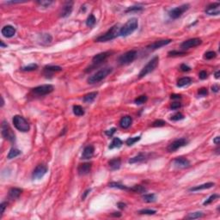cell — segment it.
I'll return each mask as SVG.
<instances>
[{"instance_id":"obj_1","label":"cell","mask_w":220,"mask_h":220,"mask_svg":"<svg viewBox=\"0 0 220 220\" xmlns=\"http://www.w3.org/2000/svg\"><path fill=\"white\" fill-rule=\"evenodd\" d=\"M138 26H139L138 19L132 18L130 20H128L126 22V23L123 27L120 28V35L123 36V37L128 36L129 35L132 34L138 29Z\"/></svg>"},{"instance_id":"obj_2","label":"cell","mask_w":220,"mask_h":220,"mask_svg":"<svg viewBox=\"0 0 220 220\" xmlns=\"http://www.w3.org/2000/svg\"><path fill=\"white\" fill-rule=\"evenodd\" d=\"M112 71H113V69L111 67H105V68L99 70L98 71H96L95 74H93L92 76H90L88 78V83L90 84H97V83L101 82L102 80H103L109 75L112 72Z\"/></svg>"},{"instance_id":"obj_3","label":"cell","mask_w":220,"mask_h":220,"mask_svg":"<svg viewBox=\"0 0 220 220\" xmlns=\"http://www.w3.org/2000/svg\"><path fill=\"white\" fill-rule=\"evenodd\" d=\"M120 29H119L118 24L113 26L104 35L97 37L96 39V42H106V41H112V40L115 39L118 35H120Z\"/></svg>"},{"instance_id":"obj_4","label":"cell","mask_w":220,"mask_h":220,"mask_svg":"<svg viewBox=\"0 0 220 220\" xmlns=\"http://www.w3.org/2000/svg\"><path fill=\"white\" fill-rule=\"evenodd\" d=\"M158 63H159V57L158 56H156L153 58H151L147 63V65L145 66H144V68L141 70V71L139 74V77L143 78L145 76H147L149 73L152 72L157 68V66L158 65Z\"/></svg>"},{"instance_id":"obj_5","label":"cell","mask_w":220,"mask_h":220,"mask_svg":"<svg viewBox=\"0 0 220 220\" xmlns=\"http://www.w3.org/2000/svg\"><path fill=\"white\" fill-rule=\"evenodd\" d=\"M13 124L15 127L22 132H27L29 131V124L28 121L21 115H15L13 118Z\"/></svg>"},{"instance_id":"obj_6","label":"cell","mask_w":220,"mask_h":220,"mask_svg":"<svg viewBox=\"0 0 220 220\" xmlns=\"http://www.w3.org/2000/svg\"><path fill=\"white\" fill-rule=\"evenodd\" d=\"M1 129H2V136L4 139H7L10 142H15L16 140V135L13 132L12 129L10 128V125L8 124V122H6L5 120H3L2 122V126H1Z\"/></svg>"},{"instance_id":"obj_7","label":"cell","mask_w":220,"mask_h":220,"mask_svg":"<svg viewBox=\"0 0 220 220\" xmlns=\"http://www.w3.org/2000/svg\"><path fill=\"white\" fill-rule=\"evenodd\" d=\"M136 57H137V51L131 50V51H128V52L125 53L124 54L120 55L118 58V62L121 65H129V64H131L132 62L134 61Z\"/></svg>"},{"instance_id":"obj_8","label":"cell","mask_w":220,"mask_h":220,"mask_svg":"<svg viewBox=\"0 0 220 220\" xmlns=\"http://www.w3.org/2000/svg\"><path fill=\"white\" fill-rule=\"evenodd\" d=\"M53 91H54V86L51 84L40 85L32 90V93L37 96H43L52 93Z\"/></svg>"},{"instance_id":"obj_9","label":"cell","mask_w":220,"mask_h":220,"mask_svg":"<svg viewBox=\"0 0 220 220\" xmlns=\"http://www.w3.org/2000/svg\"><path fill=\"white\" fill-rule=\"evenodd\" d=\"M111 54V52H103V53H101V54H98L95 55L92 58V66H90L88 70H86L85 71L88 72L91 70H93V68H95L96 66H98L100 65L103 61H105L107 59V58H109Z\"/></svg>"},{"instance_id":"obj_10","label":"cell","mask_w":220,"mask_h":220,"mask_svg":"<svg viewBox=\"0 0 220 220\" xmlns=\"http://www.w3.org/2000/svg\"><path fill=\"white\" fill-rule=\"evenodd\" d=\"M188 9H189V4H187V3L178 6L176 8H174V9L170 10L169 12H168V16L172 19H177V18L181 17Z\"/></svg>"},{"instance_id":"obj_11","label":"cell","mask_w":220,"mask_h":220,"mask_svg":"<svg viewBox=\"0 0 220 220\" xmlns=\"http://www.w3.org/2000/svg\"><path fill=\"white\" fill-rule=\"evenodd\" d=\"M188 144V140L186 139L185 138H181V139H176L175 141H173L171 144L168 145V148H167V151L168 152H175L178 149L187 145Z\"/></svg>"},{"instance_id":"obj_12","label":"cell","mask_w":220,"mask_h":220,"mask_svg":"<svg viewBox=\"0 0 220 220\" xmlns=\"http://www.w3.org/2000/svg\"><path fill=\"white\" fill-rule=\"evenodd\" d=\"M202 43V40L200 38H193V39H189L185 41H183L181 44V48L182 50H186V49H189V48H193L195 47L200 46Z\"/></svg>"},{"instance_id":"obj_13","label":"cell","mask_w":220,"mask_h":220,"mask_svg":"<svg viewBox=\"0 0 220 220\" xmlns=\"http://www.w3.org/2000/svg\"><path fill=\"white\" fill-rule=\"evenodd\" d=\"M48 172V167L44 164H39L35 167L33 171L32 177L34 180H39L42 178Z\"/></svg>"},{"instance_id":"obj_14","label":"cell","mask_w":220,"mask_h":220,"mask_svg":"<svg viewBox=\"0 0 220 220\" xmlns=\"http://www.w3.org/2000/svg\"><path fill=\"white\" fill-rule=\"evenodd\" d=\"M206 14L209 16H218L220 13V3H213L209 4L206 9L205 10Z\"/></svg>"},{"instance_id":"obj_15","label":"cell","mask_w":220,"mask_h":220,"mask_svg":"<svg viewBox=\"0 0 220 220\" xmlns=\"http://www.w3.org/2000/svg\"><path fill=\"white\" fill-rule=\"evenodd\" d=\"M172 41L170 39H168V40H161V41H157L151 44H150L149 46H147V48L148 49H151V50H156V49H159L164 46H167Z\"/></svg>"},{"instance_id":"obj_16","label":"cell","mask_w":220,"mask_h":220,"mask_svg":"<svg viewBox=\"0 0 220 220\" xmlns=\"http://www.w3.org/2000/svg\"><path fill=\"white\" fill-rule=\"evenodd\" d=\"M72 9H73V2H66L62 7V10L60 11V16L61 17L69 16L72 12Z\"/></svg>"},{"instance_id":"obj_17","label":"cell","mask_w":220,"mask_h":220,"mask_svg":"<svg viewBox=\"0 0 220 220\" xmlns=\"http://www.w3.org/2000/svg\"><path fill=\"white\" fill-rule=\"evenodd\" d=\"M1 33L2 35L6 37V38H10V37H13L16 34V29L11 26V25H6L4 26L2 30H1Z\"/></svg>"},{"instance_id":"obj_18","label":"cell","mask_w":220,"mask_h":220,"mask_svg":"<svg viewBox=\"0 0 220 220\" xmlns=\"http://www.w3.org/2000/svg\"><path fill=\"white\" fill-rule=\"evenodd\" d=\"M174 164L175 167L180 168H185L190 166V162L185 158H176L174 160Z\"/></svg>"},{"instance_id":"obj_19","label":"cell","mask_w":220,"mask_h":220,"mask_svg":"<svg viewBox=\"0 0 220 220\" xmlns=\"http://www.w3.org/2000/svg\"><path fill=\"white\" fill-rule=\"evenodd\" d=\"M91 167H92V164L90 163H84V164H82L78 166L77 168V172L80 175H88L90 170H91Z\"/></svg>"},{"instance_id":"obj_20","label":"cell","mask_w":220,"mask_h":220,"mask_svg":"<svg viewBox=\"0 0 220 220\" xmlns=\"http://www.w3.org/2000/svg\"><path fill=\"white\" fill-rule=\"evenodd\" d=\"M95 152V148L93 145H87L82 154V159H90L93 157Z\"/></svg>"},{"instance_id":"obj_21","label":"cell","mask_w":220,"mask_h":220,"mask_svg":"<svg viewBox=\"0 0 220 220\" xmlns=\"http://www.w3.org/2000/svg\"><path fill=\"white\" fill-rule=\"evenodd\" d=\"M215 186V183L213 182H207V183H204V184H201V185H198V186H195L194 187H191L189 189L190 192H197V191H200V190H205V189H208V188H211Z\"/></svg>"},{"instance_id":"obj_22","label":"cell","mask_w":220,"mask_h":220,"mask_svg":"<svg viewBox=\"0 0 220 220\" xmlns=\"http://www.w3.org/2000/svg\"><path fill=\"white\" fill-rule=\"evenodd\" d=\"M22 193V189L18 187H12L9 190V197L11 200H16Z\"/></svg>"},{"instance_id":"obj_23","label":"cell","mask_w":220,"mask_h":220,"mask_svg":"<svg viewBox=\"0 0 220 220\" xmlns=\"http://www.w3.org/2000/svg\"><path fill=\"white\" fill-rule=\"evenodd\" d=\"M132 119L131 116H128V115L124 116L120 120V126L124 129H127L132 125Z\"/></svg>"},{"instance_id":"obj_24","label":"cell","mask_w":220,"mask_h":220,"mask_svg":"<svg viewBox=\"0 0 220 220\" xmlns=\"http://www.w3.org/2000/svg\"><path fill=\"white\" fill-rule=\"evenodd\" d=\"M62 68L58 65H47L44 67V74L46 76H48L49 73H54L57 71H61Z\"/></svg>"},{"instance_id":"obj_25","label":"cell","mask_w":220,"mask_h":220,"mask_svg":"<svg viewBox=\"0 0 220 220\" xmlns=\"http://www.w3.org/2000/svg\"><path fill=\"white\" fill-rule=\"evenodd\" d=\"M146 159V155L145 153H139L137 156L132 158L130 160H129V164H138V163H141V162H144L145 161Z\"/></svg>"},{"instance_id":"obj_26","label":"cell","mask_w":220,"mask_h":220,"mask_svg":"<svg viewBox=\"0 0 220 220\" xmlns=\"http://www.w3.org/2000/svg\"><path fill=\"white\" fill-rule=\"evenodd\" d=\"M121 165V160L120 158H113L110 160L109 162V166L111 170H117L120 168Z\"/></svg>"},{"instance_id":"obj_27","label":"cell","mask_w":220,"mask_h":220,"mask_svg":"<svg viewBox=\"0 0 220 220\" xmlns=\"http://www.w3.org/2000/svg\"><path fill=\"white\" fill-rule=\"evenodd\" d=\"M97 95H98V92H96V91L95 92H90V93H89V94H87L84 96L83 101L85 103H91L96 98Z\"/></svg>"},{"instance_id":"obj_28","label":"cell","mask_w":220,"mask_h":220,"mask_svg":"<svg viewBox=\"0 0 220 220\" xmlns=\"http://www.w3.org/2000/svg\"><path fill=\"white\" fill-rule=\"evenodd\" d=\"M192 83V78L189 77H181L178 80L177 82V86L181 88V87H185V86H187L189 85L190 84Z\"/></svg>"},{"instance_id":"obj_29","label":"cell","mask_w":220,"mask_h":220,"mask_svg":"<svg viewBox=\"0 0 220 220\" xmlns=\"http://www.w3.org/2000/svg\"><path fill=\"white\" fill-rule=\"evenodd\" d=\"M122 144H123V142L121 141L120 139H119V138H113L109 148L110 150L114 149V148H120V147L122 145Z\"/></svg>"},{"instance_id":"obj_30","label":"cell","mask_w":220,"mask_h":220,"mask_svg":"<svg viewBox=\"0 0 220 220\" xmlns=\"http://www.w3.org/2000/svg\"><path fill=\"white\" fill-rule=\"evenodd\" d=\"M21 154V151L16 149V148H12L10 149V151H9V154L7 156V158L8 159H12V158H15L16 157H18L19 155Z\"/></svg>"},{"instance_id":"obj_31","label":"cell","mask_w":220,"mask_h":220,"mask_svg":"<svg viewBox=\"0 0 220 220\" xmlns=\"http://www.w3.org/2000/svg\"><path fill=\"white\" fill-rule=\"evenodd\" d=\"M129 190H131L134 193H137V194H144L146 192V188L141 185H135L133 187H131Z\"/></svg>"},{"instance_id":"obj_32","label":"cell","mask_w":220,"mask_h":220,"mask_svg":"<svg viewBox=\"0 0 220 220\" xmlns=\"http://www.w3.org/2000/svg\"><path fill=\"white\" fill-rule=\"evenodd\" d=\"M142 198L144 201L147 203H152L156 200V195L154 194H145V195H143Z\"/></svg>"},{"instance_id":"obj_33","label":"cell","mask_w":220,"mask_h":220,"mask_svg":"<svg viewBox=\"0 0 220 220\" xmlns=\"http://www.w3.org/2000/svg\"><path fill=\"white\" fill-rule=\"evenodd\" d=\"M202 217H204V213H201V212H196V213H189V214L186 217V219H200V218H202Z\"/></svg>"},{"instance_id":"obj_34","label":"cell","mask_w":220,"mask_h":220,"mask_svg":"<svg viewBox=\"0 0 220 220\" xmlns=\"http://www.w3.org/2000/svg\"><path fill=\"white\" fill-rule=\"evenodd\" d=\"M96 19L95 16H94L93 14H90V15L88 16L87 20H86V25H87L88 27L91 28V27H93V26L96 24Z\"/></svg>"},{"instance_id":"obj_35","label":"cell","mask_w":220,"mask_h":220,"mask_svg":"<svg viewBox=\"0 0 220 220\" xmlns=\"http://www.w3.org/2000/svg\"><path fill=\"white\" fill-rule=\"evenodd\" d=\"M109 187H114V188H119V189H122V190H129L130 188H128L126 186L122 185L119 182H110L109 184Z\"/></svg>"},{"instance_id":"obj_36","label":"cell","mask_w":220,"mask_h":220,"mask_svg":"<svg viewBox=\"0 0 220 220\" xmlns=\"http://www.w3.org/2000/svg\"><path fill=\"white\" fill-rule=\"evenodd\" d=\"M73 113L77 116H82L84 114V110L81 106L75 105V106H73Z\"/></svg>"},{"instance_id":"obj_37","label":"cell","mask_w":220,"mask_h":220,"mask_svg":"<svg viewBox=\"0 0 220 220\" xmlns=\"http://www.w3.org/2000/svg\"><path fill=\"white\" fill-rule=\"evenodd\" d=\"M41 41L42 44H49L52 41V36L48 34H44L41 35Z\"/></svg>"},{"instance_id":"obj_38","label":"cell","mask_w":220,"mask_h":220,"mask_svg":"<svg viewBox=\"0 0 220 220\" xmlns=\"http://www.w3.org/2000/svg\"><path fill=\"white\" fill-rule=\"evenodd\" d=\"M148 100V97L145 96V95H142L139 97H137L135 100H134V103L137 104V105H141V104H144L147 102Z\"/></svg>"},{"instance_id":"obj_39","label":"cell","mask_w":220,"mask_h":220,"mask_svg":"<svg viewBox=\"0 0 220 220\" xmlns=\"http://www.w3.org/2000/svg\"><path fill=\"white\" fill-rule=\"evenodd\" d=\"M141 139V136H138V137H133V138H129L126 139V144L128 145V146H131V145H133L135 143H137L138 141H139Z\"/></svg>"},{"instance_id":"obj_40","label":"cell","mask_w":220,"mask_h":220,"mask_svg":"<svg viewBox=\"0 0 220 220\" xmlns=\"http://www.w3.org/2000/svg\"><path fill=\"white\" fill-rule=\"evenodd\" d=\"M37 68H38V65L36 64H30L29 65H26V66L22 67V71H33L37 70Z\"/></svg>"},{"instance_id":"obj_41","label":"cell","mask_w":220,"mask_h":220,"mask_svg":"<svg viewBox=\"0 0 220 220\" xmlns=\"http://www.w3.org/2000/svg\"><path fill=\"white\" fill-rule=\"evenodd\" d=\"M218 198H219V194H213V195H211L204 203H203V205L204 206H207V205H210L211 203H213L216 199H218Z\"/></svg>"},{"instance_id":"obj_42","label":"cell","mask_w":220,"mask_h":220,"mask_svg":"<svg viewBox=\"0 0 220 220\" xmlns=\"http://www.w3.org/2000/svg\"><path fill=\"white\" fill-rule=\"evenodd\" d=\"M168 54L169 57H176V56H183V55H186V52L184 51H170L168 53Z\"/></svg>"},{"instance_id":"obj_43","label":"cell","mask_w":220,"mask_h":220,"mask_svg":"<svg viewBox=\"0 0 220 220\" xmlns=\"http://www.w3.org/2000/svg\"><path fill=\"white\" fill-rule=\"evenodd\" d=\"M143 10V8L141 6H132V7H129L128 9L126 10V13H129V12H139V11H141Z\"/></svg>"},{"instance_id":"obj_44","label":"cell","mask_w":220,"mask_h":220,"mask_svg":"<svg viewBox=\"0 0 220 220\" xmlns=\"http://www.w3.org/2000/svg\"><path fill=\"white\" fill-rule=\"evenodd\" d=\"M183 119H184V115H183L181 113H176L173 114V115L170 117V120H175V121L181 120H183Z\"/></svg>"},{"instance_id":"obj_45","label":"cell","mask_w":220,"mask_h":220,"mask_svg":"<svg viewBox=\"0 0 220 220\" xmlns=\"http://www.w3.org/2000/svg\"><path fill=\"white\" fill-rule=\"evenodd\" d=\"M156 213L157 212L155 210H151V209H143L139 212V214H143V215H153Z\"/></svg>"},{"instance_id":"obj_46","label":"cell","mask_w":220,"mask_h":220,"mask_svg":"<svg viewBox=\"0 0 220 220\" xmlns=\"http://www.w3.org/2000/svg\"><path fill=\"white\" fill-rule=\"evenodd\" d=\"M165 125H166V122L163 120H156L152 123V126H154V127H161V126H164Z\"/></svg>"},{"instance_id":"obj_47","label":"cell","mask_w":220,"mask_h":220,"mask_svg":"<svg viewBox=\"0 0 220 220\" xmlns=\"http://www.w3.org/2000/svg\"><path fill=\"white\" fill-rule=\"evenodd\" d=\"M216 53L213 52V51H209V52H206L205 54V58L206 59H213L216 57Z\"/></svg>"},{"instance_id":"obj_48","label":"cell","mask_w":220,"mask_h":220,"mask_svg":"<svg viewBox=\"0 0 220 220\" xmlns=\"http://www.w3.org/2000/svg\"><path fill=\"white\" fill-rule=\"evenodd\" d=\"M37 3L40 5H41L42 7H48L49 5H51L53 3V1H44V0H42V1H38Z\"/></svg>"},{"instance_id":"obj_49","label":"cell","mask_w":220,"mask_h":220,"mask_svg":"<svg viewBox=\"0 0 220 220\" xmlns=\"http://www.w3.org/2000/svg\"><path fill=\"white\" fill-rule=\"evenodd\" d=\"M198 94H199L200 96H206V95L208 94V90H207L206 88H201V89L199 90Z\"/></svg>"},{"instance_id":"obj_50","label":"cell","mask_w":220,"mask_h":220,"mask_svg":"<svg viewBox=\"0 0 220 220\" xmlns=\"http://www.w3.org/2000/svg\"><path fill=\"white\" fill-rule=\"evenodd\" d=\"M180 70H181V71L186 72V71H189L191 70V68H190L188 65H185V64H182V65H181V66H180Z\"/></svg>"},{"instance_id":"obj_51","label":"cell","mask_w":220,"mask_h":220,"mask_svg":"<svg viewBox=\"0 0 220 220\" xmlns=\"http://www.w3.org/2000/svg\"><path fill=\"white\" fill-rule=\"evenodd\" d=\"M181 107V104L180 103H173L171 105H170V109L173 110H175V109H180Z\"/></svg>"},{"instance_id":"obj_52","label":"cell","mask_w":220,"mask_h":220,"mask_svg":"<svg viewBox=\"0 0 220 220\" xmlns=\"http://www.w3.org/2000/svg\"><path fill=\"white\" fill-rule=\"evenodd\" d=\"M7 206H8V203L7 202H3V203H1V205H0V209H1V217L3 216V214L4 213V211H5V208L7 207Z\"/></svg>"},{"instance_id":"obj_53","label":"cell","mask_w":220,"mask_h":220,"mask_svg":"<svg viewBox=\"0 0 220 220\" xmlns=\"http://www.w3.org/2000/svg\"><path fill=\"white\" fill-rule=\"evenodd\" d=\"M207 72L206 71H201L200 72V74H199V77L200 78V79H202V80H204V79H206V77H207Z\"/></svg>"},{"instance_id":"obj_54","label":"cell","mask_w":220,"mask_h":220,"mask_svg":"<svg viewBox=\"0 0 220 220\" xmlns=\"http://www.w3.org/2000/svg\"><path fill=\"white\" fill-rule=\"evenodd\" d=\"M115 132H116V128L113 127V128H111L109 130L106 131V132H105V134L108 135V136H109V137H111V136H113V134Z\"/></svg>"},{"instance_id":"obj_55","label":"cell","mask_w":220,"mask_h":220,"mask_svg":"<svg viewBox=\"0 0 220 220\" xmlns=\"http://www.w3.org/2000/svg\"><path fill=\"white\" fill-rule=\"evenodd\" d=\"M212 90H213V92H215V93H218V92L219 91V86L218 84L213 85V86L212 87Z\"/></svg>"},{"instance_id":"obj_56","label":"cell","mask_w":220,"mask_h":220,"mask_svg":"<svg viewBox=\"0 0 220 220\" xmlns=\"http://www.w3.org/2000/svg\"><path fill=\"white\" fill-rule=\"evenodd\" d=\"M90 191H91V189H87L86 191H84V194L82 195V200H85V198L87 197V195L90 194Z\"/></svg>"},{"instance_id":"obj_57","label":"cell","mask_w":220,"mask_h":220,"mask_svg":"<svg viewBox=\"0 0 220 220\" xmlns=\"http://www.w3.org/2000/svg\"><path fill=\"white\" fill-rule=\"evenodd\" d=\"M170 98L171 99H181V95H177V94H173V95H171V96H170Z\"/></svg>"},{"instance_id":"obj_58","label":"cell","mask_w":220,"mask_h":220,"mask_svg":"<svg viewBox=\"0 0 220 220\" xmlns=\"http://www.w3.org/2000/svg\"><path fill=\"white\" fill-rule=\"evenodd\" d=\"M126 204L125 203H123V202H119L118 204H117V206L120 208V209H124L125 207H126Z\"/></svg>"},{"instance_id":"obj_59","label":"cell","mask_w":220,"mask_h":220,"mask_svg":"<svg viewBox=\"0 0 220 220\" xmlns=\"http://www.w3.org/2000/svg\"><path fill=\"white\" fill-rule=\"evenodd\" d=\"M219 142H220V137H219V136H218V137H216V138L213 139V143H214L215 145H219Z\"/></svg>"},{"instance_id":"obj_60","label":"cell","mask_w":220,"mask_h":220,"mask_svg":"<svg viewBox=\"0 0 220 220\" xmlns=\"http://www.w3.org/2000/svg\"><path fill=\"white\" fill-rule=\"evenodd\" d=\"M214 76H215V77H216L217 79H219V77H220V71L219 70V71H217L215 72Z\"/></svg>"},{"instance_id":"obj_61","label":"cell","mask_w":220,"mask_h":220,"mask_svg":"<svg viewBox=\"0 0 220 220\" xmlns=\"http://www.w3.org/2000/svg\"><path fill=\"white\" fill-rule=\"evenodd\" d=\"M112 216H113V217H120L121 216V214H120V213H113V214H112Z\"/></svg>"},{"instance_id":"obj_62","label":"cell","mask_w":220,"mask_h":220,"mask_svg":"<svg viewBox=\"0 0 220 220\" xmlns=\"http://www.w3.org/2000/svg\"><path fill=\"white\" fill-rule=\"evenodd\" d=\"M0 46H1V48H7V45H5L4 43H3V41H0Z\"/></svg>"},{"instance_id":"obj_63","label":"cell","mask_w":220,"mask_h":220,"mask_svg":"<svg viewBox=\"0 0 220 220\" xmlns=\"http://www.w3.org/2000/svg\"><path fill=\"white\" fill-rule=\"evenodd\" d=\"M1 99H2V103H1V107H3V104H4V101H3V96L1 97Z\"/></svg>"}]
</instances>
